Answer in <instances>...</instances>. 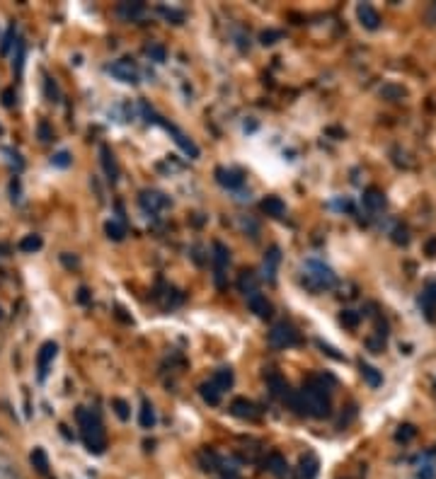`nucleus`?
Segmentation results:
<instances>
[{"label":"nucleus","instance_id":"f257e3e1","mask_svg":"<svg viewBox=\"0 0 436 479\" xmlns=\"http://www.w3.org/2000/svg\"><path fill=\"white\" fill-rule=\"evenodd\" d=\"M75 419H78V426H80V438H83L85 448L88 453L93 455H102L107 448V436H105V426H102L100 417L95 412L85 407H78L75 412Z\"/></svg>","mask_w":436,"mask_h":479},{"label":"nucleus","instance_id":"f03ea898","mask_svg":"<svg viewBox=\"0 0 436 479\" xmlns=\"http://www.w3.org/2000/svg\"><path fill=\"white\" fill-rule=\"evenodd\" d=\"M300 395H303V400H305V409H308V414H313V417H317V419H322V417L330 414V405H327L325 390H322L315 380H310V383L300 390Z\"/></svg>","mask_w":436,"mask_h":479},{"label":"nucleus","instance_id":"7ed1b4c3","mask_svg":"<svg viewBox=\"0 0 436 479\" xmlns=\"http://www.w3.org/2000/svg\"><path fill=\"white\" fill-rule=\"evenodd\" d=\"M335 281V276L330 274V269H325L322 264L317 262H308L303 267V283L308 286L310 290H320L325 286H330V283Z\"/></svg>","mask_w":436,"mask_h":479},{"label":"nucleus","instance_id":"20e7f679","mask_svg":"<svg viewBox=\"0 0 436 479\" xmlns=\"http://www.w3.org/2000/svg\"><path fill=\"white\" fill-rule=\"evenodd\" d=\"M298 342H300L298 332H296L289 322H279V325H274L272 332H269V344H272L274 349H291Z\"/></svg>","mask_w":436,"mask_h":479},{"label":"nucleus","instance_id":"39448f33","mask_svg":"<svg viewBox=\"0 0 436 479\" xmlns=\"http://www.w3.org/2000/svg\"><path fill=\"white\" fill-rule=\"evenodd\" d=\"M110 73L114 75L117 80H121V83H128V85L138 83V66L131 61V58H119V61H114L110 66Z\"/></svg>","mask_w":436,"mask_h":479},{"label":"nucleus","instance_id":"423d86ee","mask_svg":"<svg viewBox=\"0 0 436 479\" xmlns=\"http://www.w3.org/2000/svg\"><path fill=\"white\" fill-rule=\"evenodd\" d=\"M230 414L238 419H247V421H257V419H260V409H257V405L245 400V397H238V400L230 402Z\"/></svg>","mask_w":436,"mask_h":479},{"label":"nucleus","instance_id":"0eeeda50","mask_svg":"<svg viewBox=\"0 0 436 479\" xmlns=\"http://www.w3.org/2000/svg\"><path fill=\"white\" fill-rule=\"evenodd\" d=\"M138 203L143 206V211L155 213V211H163V208H168L170 206V198L165 196V194H160V191H141V196H138Z\"/></svg>","mask_w":436,"mask_h":479},{"label":"nucleus","instance_id":"6e6552de","mask_svg":"<svg viewBox=\"0 0 436 479\" xmlns=\"http://www.w3.org/2000/svg\"><path fill=\"white\" fill-rule=\"evenodd\" d=\"M56 351H58V346H56L53 342L41 344L39 353H37V370H39V380H44V378H46L48 365H51V363H53V358H56Z\"/></svg>","mask_w":436,"mask_h":479},{"label":"nucleus","instance_id":"1a4fd4ad","mask_svg":"<svg viewBox=\"0 0 436 479\" xmlns=\"http://www.w3.org/2000/svg\"><path fill=\"white\" fill-rule=\"evenodd\" d=\"M213 264H216V283L218 288H223V271L230 264V252L223 242H213Z\"/></svg>","mask_w":436,"mask_h":479},{"label":"nucleus","instance_id":"9d476101","mask_svg":"<svg viewBox=\"0 0 436 479\" xmlns=\"http://www.w3.org/2000/svg\"><path fill=\"white\" fill-rule=\"evenodd\" d=\"M0 479H27L25 472L20 470L18 460L5 450H0Z\"/></svg>","mask_w":436,"mask_h":479},{"label":"nucleus","instance_id":"9b49d317","mask_svg":"<svg viewBox=\"0 0 436 479\" xmlns=\"http://www.w3.org/2000/svg\"><path fill=\"white\" fill-rule=\"evenodd\" d=\"M100 155H102V168H105L107 180L117 182V180H119V165H117V160H114V155H112V150L107 148V145H102Z\"/></svg>","mask_w":436,"mask_h":479},{"label":"nucleus","instance_id":"f8f14e48","mask_svg":"<svg viewBox=\"0 0 436 479\" xmlns=\"http://www.w3.org/2000/svg\"><path fill=\"white\" fill-rule=\"evenodd\" d=\"M247 308L255 312L257 317H269L274 310L272 303L267 300V295H262V293H252L250 298H247Z\"/></svg>","mask_w":436,"mask_h":479},{"label":"nucleus","instance_id":"ddd939ff","mask_svg":"<svg viewBox=\"0 0 436 479\" xmlns=\"http://www.w3.org/2000/svg\"><path fill=\"white\" fill-rule=\"evenodd\" d=\"M265 467L277 477H286L289 475V462H286V457H284L282 453H269L267 460H265Z\"/></svg>","mask_w":436,"mask_h":479},{"label":"nucleus","instance_id":"4468645a","mask_svg":"<svg viewBox=\"0 0 436 479\" xmlns=\"http://www.w3.org/2000/svg\"><path fill=\"white\" fill-rule=\"evenodd\" d=\"M282 262V255H279V247H269V252L265 255V278L269 283L277 281V267Z\"/></svg>","mask_w":436,"mask_h":479},{"label":"nucleus","instance_id":"2eb2a0df","mask_svg":"<svg viewBox=\"0 0 436 479\" xmlns=\"http://www.w3.org/2000/svg\"><path fill=\"white\" fill-rule=\"evenodd\" d=\"M143 3H119L117 5V15L124 20V22H133L143 15Z\"/></svg>","mask_w":436,"mask_h":479},{"label":"nucleus","instance_id":"dca6fc26","mask_svg":"<svg viewBox=\"0 0 436 479\" xmlns=\"http://www.w3.org/2000/svg\"><path fill=\"white\" fill-rule=\"evenodd\" d=\"M216 180L220 187H225V189H238V187H242V177L240 172L235 170H216Z\"/></svg>","mask_w":436,"mask_h":479},{"label":"nucleus","instance_id":"f3484780","mask_svg":"<svg viewBox=\"0 0 436 479\" xmlns=\"http://www.w3.org/2000/svg\"><path fill=\"white\" fill-rule=\"evenodd\" d=\"M262 211L272 218H284V213H286V203H284L279 196H267L265 201H262Z\"/></svg>","mask_w":436,"mask_h":479},{"label":"nucleus","instance_id":"a211bd4d","mask_svg":"<svg viewBox=\"0 0 436 479\" xmlns=\"http://www.w3.org/2000/svg\"><path fill=\"white\" fill-rule=\"evenodd\" d=\"M199 395H202V400L206 402V405L216 407V405H220V395H223V392H220L218 387L213 385L211 380H209V383H202V385H199Z\"/></svg>","mask_w":436,"mask_h":479},{"label":"nucleus","instance_id":"6ab92c4d","mask_svg":"<svg viewBox=\"0 0 436 479\" xmlns=\"http://www.w3.org/2000/svg\"><path fill=\"white\" fill-rule=\"evenodd\" d=\"M298 475H300V479H315V475H317V460H315V455H303V457H300Z\"/></svg>","mask_w":436,"mask_h":479},{"label":"nucleus","instance_id":"aec40b11","mask_svg":"<svg viewBox=\"0 0 436 479\" xmlns=\"http://www.w3.org/2000/svg\"><path fill=\"white\" fill-rule=\"evenodd\" d=\"M267 385H269V392H272L274 397H286V392H289V387H286V380L282 378L279 373H269L267 375Z\"/></svg>","mask_w":436,"mask_h":479},{"label":"nucleus","instance_id":"412c9836","mask_svg":"<svg viewBox=\"0 0 436 479\" xmlns=\"http://www.w3.org/2000/svg\"><path fill=\"white\" fill-rule=\"evenodd\" d=\"M233 370L230 368H218L216 373H213V378H211V383L218 387L220 392H225V390H230L233 387Z\"/></svg>","mask_w":436,"mask_h":479},{"label":"nucleus","instance_id":"4be33fe9","mask_svg":"<svg viewBox=\"0 0 436 479\" xmlns=\"http://www.w3.org/2000/svg\"><path fill=\"white\" fill-rule=\"evenodd\" d=\"M138 424H141V429H153L155 426V412H153V405H150L148 400L141 402V412H138Z\"/></svg>","mask_w":436,"mask_h":479},{"label":"nucleus","instance_id":"5701e85b","mask_svg":"<svg viewBox=\"0 0 436 479\" xmlns=\"http://www.w3.org/2000/svg\"><path fill=\"white\" fill-rule=\"evenodd\" d=\"M238 288L247 295V298H250L252 293H257V276H255V271H242L240 278H238Z\"/></svg>","mask_w":436,"mask_h":479},{"label":"nucleus","instance_id":"b1692460","mask_svg":"<svg viewBox=\"0 0 436 479\" xmlns=\"http://www.w3.org/2000/svg\"><path fill=\"white\" fill-rule=\"evenodd\" d=\"M29 460H32V465H34V470L39 472V475H46V472H48V457L44 453V448H34V450H32Z\"/></svg>","mask_w":436,"mask_h":479},{"label":"nucleus","instance_id":"393cba45","mask_svg":"<svg viewBox=\"0 0 436 479\" xmlns=\"http://www.w3.org/2000/svg\"><path fill=\"white\" fill-rule=\"evenodd\" d=\"M284 402H289V407L293 409L296 414H308V409H305V400H303L300 392H286Z\"/></svg>","mask_w":436,"mask_h":479},{"label":"nucleus","instance_id":"a878e982","mask_svg":"<svg viewBox=\"0 0 436 479\" xmlns=\"http://www.w3.org/2000/svg\"><path fill=\"white\" fill-rule=\"evenodd\" d=\"M41 238L39 235H27V238L20 240V252H27V255H34L37 250H41Z\"/></svg>","mask_w":436,"mask_h":479},{"label":"nucleus","instance_id":"bb28decb","mask_svg":"<svg viewBox=\"0 0 436 479\" xmlns=\"http://www.w3.org/2000/svg\"><path fill=\"white\" fill-rule=\"evenodd\" d=\"M105 233H107V238H110V240L121 242L124 235H126V230H124V225L117 223V220H107V223H105Z\"/></svg>","mask_w":436,"mask_h":479},{"label":"nucleus","instance_id":"cd10ccee","mask_svg":"<svg viewBox=\"0 0 436 479\" xmlns=\"http://www.w3.org/2000/svg\"><path fill=\"white\" fill-rule=\"evenodd\" d=\"M158 13L163 15L168 22L172 25H182L185 22V13H180V10H172V8H158Z\"/></svg>","mask_w":436,"mask_h":479},{"label":"nucleus","instance_id":"c85d7f7f","mask_svg":"<svg viewBox=\"0 0 436 479\" xmlns=\"http://www.w3.org/2000/svg\"><path fill=\"white\" fill-rule=\"evenodd\" d=\"M359 18H362V22L366 27H371V29H374L376 22H378V18H376V13L369 8V5H362V8H359Z\"/></svg>","mask_w":436,"mask_h":479},{"label":"nucleus","instance_id":"c756f323","mask_svg":"<svg viewBox=\"0 0 436 479\" xmlns=\"http://www.w3.org/2000/svg\"><path fill=\"white\" fill-rule=\"evenodd\" d=\"M145 53H148L155 63H163L165 58H168V51H165V46H160V44H150L148 48H145Z\"/></svg>","mask_w":436,"mask_h":479},{"label":"nucleus","instance_id":"7c9ffc66","mask_svg":"<svg viewBox=\"0 0 436 479\" xmlns=\"http://www.w3.org/2000/svg\"><path fill=\"white\" fill-rule=\"evenodd\" d=\"M112 409H114V414L121 419V421H126V419L131 417V412H128V405L124 400H112Z\"/></svg>","mask_w":436,"mask_h":479},{"label":"nucleus","instance_id":"2f4dec72","mask_svg":"<svg viewBox=\"0 0 436 479\" xmlns=\"http://www.w3.org/2000/svg\"><path fill=\"white\" fill-rule=\"evenodd\" d=\"M15 44V25H10L8 27V32H5V39H3V46H0V53H8L10 51V46Z\"/></svg>","mask_w":436,"mask_h":479},{"label":"nucleus","instance_id":"473e14b6","mask_svg":"<svg viewBox=\"0 0 436 479\" xmlns=\"http://www.w3.org/2000/svg\"><path fill=\"white\" fill-rule=\"evenodd\" d=\"M282 39V32H274V29H269V32H262L260 34V41L265 46H272V44H277V41Z\"/></svg>","mask_w":436,"mask_h":479},{"label":"nucleus","instance_id":"72a5a7b5","mask_svg":"<svg viewBox=\"0 0 436 479\" xmlns=\"http://www.w3.org/2000/svg\"><path fill=\"white\" fill-rule=\"evenodd\" d=\"M51 163L56 165V168H68V165H71V155H68L66 150H61V153L53 155Z\"/></svg>","mask_w":436,"mask_h":479},{"label":"nucleus","instance_id":"f704fd0d","mask_svg":"<svg viewBox=\"0 0 436 479\" xmlns=\"http://www.w3.org/2000/svg\"><path fill=\"white\" fill-rule=\"evenodd\" d=\"M46 93L51 97V102H58V90L56 85H51V78H46Z\"/></svg>","mask_w":436,"mask_h":479},{"label":"nucleus","instance_id":"c9c22d12","mask_svg":"<svg viewBox=\"0 0 436 479\" xmlns=\"http://www.w3.org/2000/svg\"><path fill=\"white\" fill-rule=\"evenodd\" d=\"M61 262L66 264L68 269H75V267H78V259H75V257L71 259V257H68V255H61Z\"/></svg>","mask_w":436,"mask_h":479},{"label":"nucleus","instance_id":"e433bc0d","mask_svg":"<svg viewBox=\"0 0 436 479\" xmlns=\"http://www.w3.org/2000/svg\"><path fill=\"white\" fill-rule=\"evenodd\" d=\"M39 136H41V141H51V133H48L46 123H41V126H39Z\"/></svg>","mask_w":436,"mask_h":479},{"label":"nucleus","instance_id":"4c0bfd02","mask_svg":"<svg viewBox=\"0 0 436 479\" xmlns=\"http://www.w3.org/2000/svg\"><path fill=\"white\" fill-rule=\"evenodd\" d=\"M364 373H366V378L371 380V385H378V375H376L374 370H371V368H364Z\"/></svg>","mask_w":436,"mask_h":479},{"label":"nucleus","instance_id":"58836bf2","mask_svg":"<svg viewBox=\"0 0 436 479\" xmlns=\"http://www.w3.org/2000/svg\"><path fill=\"white\" fill-rule=\"evenodd\" d=\"M3 104L13 107V90H5V93H3Z\"/></svg>","mask_w":436,"mask_h":479},{"label":"nucleus","instance_id":"ea45409f","mask_svg":"<svg viewBox=\"0 0 436 479\" xmlns=\"http://www.w3.org/2000/svg\"><path fill=\"white\" fill-rule=\"evenodd\" d=\"M78 293H80V295H78V300H80V303H88V290H85V288H80Z\"/></svg>","mask_w":436,"mask_h":479},{"label":"nucleus","instance_id":"a19ab883","mask_svg":"<svg viewBox=\"0 0 436 479\" xmlns=\"http://www.w3.org/2000/svg\"><path fill=\"white\" fill-rule=\"evenodd\" d=\"M0 320H3V308H0Z\"/></svg>","mask_w":436,"mask_h":479},{"label":"nucleus","instance_id":"79ce46f5","mask_svg":"<svg viewBox=\"0 0 436 479\" xmlns=\"http://www.w3.org/2000/svg\"><path fill=\"white\" fill-rule=\"evenodd\" d=\"M223 479H233V477H223Z\"/></svg>","mask_w":436,"mask_h":479},{"label":"nucleus","instance_id":"37998d69","mask_svg":"<svg viewBox=\"0 0 436 479\" xmlns=\"http://www.w3.org/2000/svg\"><path fill=\"white\" fill-rule=\"evenodd\" d=\"M0 133H3V128H0Z\"/></svg>","mask_w":436,"mask_h":479},{"label":"nucleus","instance_id":"c03bdc74","mask_svg":"<svg viewBox=\"0 0 436 479\" xmlns=\"http://www.w3.org/2000/svg\"><path fill=\"white\" fill-rule=\"evenodd\" d=\"M0 346H3V342H0Z\"/></svg>","mask_w":436,"mask_h":479}]
</instances>
